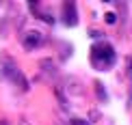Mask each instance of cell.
Instances as JSON below:
<instances>
[{
	"label": "cell",
	"mask_w": 132,
	"mask_h": 125,
	"mask_svg": "<svg viewBox=\"0 0 132 125\" xmlns=\"http://www.w3.org/2000/svg\"><path fill=\"white\" fill-rule=\"evenodd\" d=\"M115 20H117L115 13H106V22H108V24H115Z\"/></svg>",
	"instance_id": "cell-8"
},
{
	"label": "cell",
	"mask_w": 132,
	"mask_h": 125,
	"mask_svg": "<svg viewBox=\"0 0 132 125\" xmlns=\"http://www.w3.org/2000/svg\"><path fill=\"white\" fill-rule=\"evenodd\" d=\"M95 89H97V97H100V101H108V95H106V91H104V86H102L100 80L95 82Z\"/></svg>",
	"instance_id": "cell-6"
},
{
	"label": "cell",
	"mask_w": 132,
	"mask_h": 125,
	"mask_svg": "<svg viewBox=\"0 0 132 125\" xmlns=\"http://www.w3.org/2000/svg\"><path fill=\"white\" fill-rule=\"evenodd\" d=\"M43 39H46V37H43L39 30L30 28V30H26L24 35H22V45H24V50L32 52V50H37V47L43 45Z\"/></svg>",
	"instance_id": "cell-3"
},
{
	"label": "cell",
	"mask_w": 132,
	"mask_h": 125,
	"mask_svg": "<svg viewBox=\"0 0 132 125\" xmlns=\"http://www.w3.org/2000/svg\"><path fill=\"white\" fill-rule=\"evenodd\" d=\"M28 4H30V11H32V13H35L39 20H43L46 24H54V15L46 13V11H41V9H39V2H28Z\"/></svg>",
	"instance_id": "cell-5"
},
{
	"label": "cell",
	"mask_w": 132,
	"mask_h": 125,
	"mask_svg": "<svg viewBox=\"0 0 132 125\" xmlns=\"http://www.w3.org/2000/svg\"><path fill=\"white\" fill-rule=\"evenodd\" d=\"M89 61L91 67L97 71H108L115 63H117V52L108 41H97L89 52Z\"/></svg>",
	"instance_id": "cell-1"
},
{
	"label": "cell",
	"mask_w": 132,
	"mask_h": 125,
	"mask_svg": "<svg viewBox=\"0 0 132 125\" xmlns=\"http://www.w3.org/2000/svg\"><path fill=\"white\" fill-rule=\"evenodd\" d=\"M0 125H9V123H7V121H2V123H0Z\"/></svg>",
	"instance_id": "cell-11"
},
{
	"label": "cell",
	"mask_w": 132,
	"mask_h": 125,
	"mask_svg": "<svg viewBox=\"0 0 132 125\" xmlns=\"http://www.w3.org/2000/svg\"><path fill=\"white\" fill-rule=\"evenodd\" d=\"M128 78H130V99H128V106H132V58H128Z\"/></svg>",
	"instance_id": "cell-7"
},
{
	"label": "cell",
	"mask_w": 132,
	"mask_h": 125,
	"mask_svg": "<svg viewBox=\"0 0 132 125\" xmlns=\"http://www.w3.org/2000/svg\"><path fill=\"white\" fill-rule=\"evenodd\" d=\"M71 125H89L85 121V119H74V121H71Z\"/></svg>",
	"instance_id": "cell-9"
},
{
	"label": "cell",
	"mask_w": 132,
	"mask_h": 125,
	"mask_svg": "<svg viewBox=\"0 0 132 125\" xmlns=\"http://www.w3.org/2000/svg\"><path fill=\"white\" fill-rule=\"evenodd\" d=\"M0 78L2 80H11L13 84L20 82L22 91H26V82H24V78H22V71L15 67V63L11 61L9 56H0Z\"/></svg>",
	"instance_id": "cell-2"
},
{
	"label": "cell",
	"mask_w": 132,
	"mask_h": 125,
	"mask_svg": "<svg viewBox=\"0 0 132 125\" xmlns=\"http://www.w3.org/2000/svg\"><path fill=\"white\" fill-rule=\"evenodd\" d=\"M63 22L67 26H76L78 24V9H76V2H63Z\"/></svg>",
	"instance_id": "cell-4"
},
{
	"label": "cell",
	"mask_w": 132,
	"mask_h": 125,
	"mask_svg": "<svg viewBox=\"0 0 132 125\" xmlns=\"http://www.w3.org/2000/svg\"><path fill=\"white\" fill-rule=\"evenodd\" d=\"M89 35H91V37H102V32H100V30H89Z\"/></svg>",
	"instance_id": "cell-10"
}]
</instances>
